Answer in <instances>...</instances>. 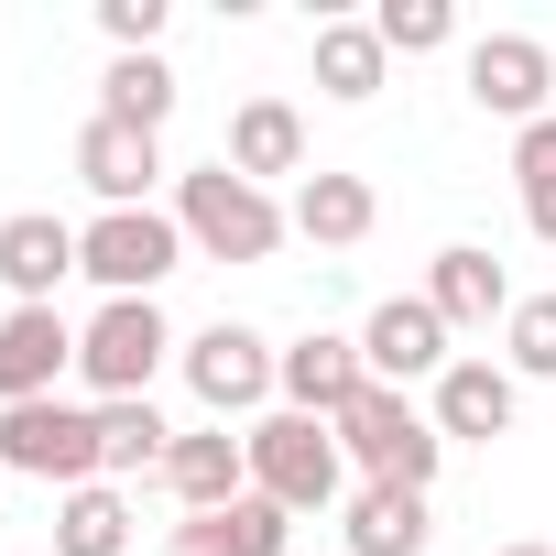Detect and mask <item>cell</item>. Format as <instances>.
I'll use <instances>...</instances> for the list:
<instances>
[{"mask_svg": "<svg viewBox=\"0 0 556 556\" xmlns=\"http://www.w3.org/2000/svg\"><path fill=\"white\" fill-rule=\"evenodd\" d=\"M273 371H285V350H273L262 328H240V317H218V328H197L186 339V382H197V404L229 426V415H251L262 393H273Z\"/></svg>", "mask_w": 556, "mask_h": 556, "instance_id": "52a82bcc", "label": "cell"}, {"mask_svg": "<svg viewBox=\"0 0 556 556\" xmlns=\"http://www.w3.org/2000/svg\"><path fill=\"white\" fill-rule=\"evenodd\" d=\"M218 164L251 175V186H262V175H306V110H295V99H240Z\"/></svg>", "mask_w": 556, "mask_h": 556, "instance_id": "2e32d148", "label": "cell"}, {"mask_svg": "<svg viewBox=\"0 0 556 556\" xmlns=\"http://www.w3.org/2000/svg\"><path fill=\"white\" fill-rule=\"evenodd\" d=\"M361 361H371V382H382V393H404V382H437V371H447V317H437L426 295H393V306H371V328H361Z\"/></svg>", "mask_w": 556, "mask_h": 556, "instance_id": "30bf717a", "label": "cell"}, {"mask_svg": "<svg viewBox=\"0 0 556 556\" xmlns=\"http://www.w3.org/2000/svg\"><path fill=\"white\" fill-rule=\"evenodd\" d=\"M121 545H131V502L110 480H88V491L55 502V556H121Z\"/></svg>", "mask_w": 556, "mask_h": 556, "instance_id": "603a6c76", "label": "cell"}, {"mask_svg": "<svg viewBox=\"0 0 556 556\" xmlns=\"http://www.w3.org/2000/svg\"><path fill=\"white\" fill-rule=\"evenodd\" d=\"M502 371H513V382H556V295H513V317H502Z\"/></svg>", "mask_w": 556, "mask_h": 556, "instance_id": "cb8c5ba5", "label": "cell"}, {"mask_svg": "<svg viewBox=\"0 0 556 556\" xmlns=\"http://www.w3.org/2000/svg\"><path fill=\"white\" fill-rule=\"evenodd\" d=\"M175 262H186L175 207H99V218L77 229V273H88L99 295H153Z\"/></svg>", "mask_w": 556, "mask_h": 556, "instance_id": "5b68a950", "label": "cell"}, {"mask_svg": "<svg viewBox=\"0 0 556 556\" xmlns=\"http://www.w3.org/2000/svg\"><path fill=\"white\" fill-rule=\"evenodd\" d=\"M99 121H131V131L164 142V121H175V66H164V55H121V66L99 77Z\"/></svg>", "mask_w": 556, "mask_h": 556, "instance_id": "44dd1931", "label": "cell"}, {"mask_svg": "<svg viewBox=\"0 0 556 556\" xmlns=\"http://www.w3.org/2000/svg\"><path fill=\"white\" fill-rule=\"evenodd\" d=\"M339 458H361V480H382V491H426L437 458H447V437H437V415H415L404 393L371 382V393L339 415Z\"/></svg>", "mask_w": 556, "mask_h": 556, "instance_id": "277c9868", "label": "cell"}, {"mask_svg": "<svg viewBox=\"0 0 556 556\" xmlns=\"http://www.w3.org/2000/svg\"><path fill=\"white\" fill-rule=\"evenodd\" d=\"M66 273H77V229H66L55 207L0 218V285H12V306H55Z\"/></svg>", "mask_w": 556, "mask_h": 556, "instance_id": "7c38bea8", "label": "cell"}, {"mask_svg": "<svg viewBox=\"0 0 556 556\" xmlns=\"http://www.w3.org/2000/svg\"><path fill=\"white\" fill-rule=\"evenodd\" d=\"M513 175H523V197H556V110L513 131Z\"/></svg>", "mask_w": 556, "mask_h": 556, "instance_id": "4316f807", "label": "cell"}, {"mask_svg": "<svg viewBox=\"0 0 556 556\" xmlns=\"http://www.w3.org/2000/svg\"><path fill=\"white\" fill-rule=\"evenodd\" d=\"M502 556H556V545H502Z\"/></svg>", "mask_w": 556, "mask_h": 556, "instance_id": "f546056e", "label": "cell"}, {"mask_svg": "<svg viewBox=\"0 0 556 556\" xmlns=\"http://www.w3.org/2000/svg\"><path fill=\"white\" fill-rule=\"evenodd\" d=\"M175 229H186V251H207V262H273L295 218L273 207L251 175L207 164V175H175Z\"/></svg>", "mask_w": 556, "mask_h": 556, "instance_id": "6da1fadb", "label": "cell"}, {"mask_svg": "<svg viewBox=\"0 0 556 556\" xmlns=\"http://www.w3.org/2000/svg\"><path fill=\"white\" fill-rule=\"evenodd\" d=\"M469 99L523 131V121H545V99H556V55H545L534 34H480V45H469Z\"/></svg>", "mask_w": 556, "mask_h": 556, "instance_id": "9c48e42d", "label": "cell"}, {"mask_svg": "<svg viewBox=\"0 0 556 556\" xmlns=\"http://www.w3.org/2000/svg\"><path fill=\"white\" fill-rule=\"evenodd\" d=\"M99 23H110V45H121V55H153V34H164V0H99Z\"/></svg>", "mask_w": 556, "mask_h": 556, "instance_id": "83f0119b", "label": "cell"}, {"mask_svg": "<svg viewBox=\"0 0 556 556\" xmlns=\"http://www.w3.org/2000/svg\"><path fill=\"white\" fill-rule=\"evenodd\" d=\"M77 175L99 207H153V175H164V142L131 131V121H88L77 131Z\"/></svg>", "mask_w": 556, "mask_h": 556, "instance_id": "4fadbf2b", "label": "cell"}, {"mask_svg": "<svg viewBox=\"0 0 556 556\" xmlns=\"http://www.w3.org/2000/svg\"><path fill=\"white\" fill-rule=\"evenodd\" d=\"M426 534H437L426 491H382V480L350 491V556H426Z\"/></svg>", "mask_w": 556, "mask_h": 556, "instance_id": "ac0fdd59", "label": "cell"}, {"mask_svg": "<svg viewBox=\"0 0 556 556\" xmlns=\"http://www.w3.org/2000/svg\"><path fill=\"white\" fill-rule=\"evenodd\" d=\"M513 415H523V382L502 371V361H447L437 371V437H513Z\"/></svg>", "mask_w": 556, "mask_h": 556, "instance_id": "5bb4252c", "label": "cell"}, {"mask_svg": "<svg viewBox=\"0 0 556 556\" xmlns=\"http://www.w3.org/2000/svg\"><path fill=\"white\" fill-rule=\"evenodd\" d=\"M66 371H77V328H66L55 306H12V317H0V415H12V404H45Z\"/></svg>", "mask_w": 556, "mask_h": 556, "instance_id": "8fae6325", "label": "cell"}, {"mask_svg": "<svg viewBox=\"0 0 556 556\" xmlns=\"http://www.w3.org/2000/svg\"><path fill=\"white\" fill-rule=\"evenodd\" d=\"M164 350H175V328H164L153 295H110V306L77 328V371H88L99 404H142L153 371H164Z\"/></svg>", "mask_w": 556, "mask_h": 556, "instance_id": "3957f363", "label": "cell"}, {"mask_svg": "<svg viewBox=\"0 0 556 556\" xmlns=\"http://www.w3.org/2000/svg\"><path fill=\"white\" fill-rule=\"evenodd\" d=\"M0 469H23V480H55V491H88L99 480V415L77 404H12L0 415Z\"/></svg>", "mask_w": 556, "mask_h": 556, "instance_id": "8992f818", "label": "cell"}, {"mask_svg": "<svg viewBox=\"0 0 556 556\" xmlns=\"http://www.w3.org/2000/svg\"><path fill=\"white\" fill-rule=\"evenodd\" d=\"M218 523H229V556H285V534H295V513H285V502H262V491H240Z\"/></svg>", "mask_w": 556, "mask_h": 556, "instance_id": "484cf974", "label": "cell"}, {"mask_svg": "<svg viewBox=\"0 0 556 556\" xmlns=\"http://www.w3.org/2000/svg\"><path fill=\"white\" fill-rule=\"evenodd\" d=\"M426 306H437V317H447V339H458V328L513 317V285H502V262H491L480 240H447V251H437V273H426Z\"/></svg>", "mask_w": 556, "mask_h": 556, "instance_id": "e0dca14e", "label": "cell"}, {"mask_svg": "<svg viewBox=\"0 0 556 556\" xmlns=\"http://www.w3.org/2000/svg\"><path fill=\"white\" fill-rule=\"evenodd\" d=\"M164 447H175V426L153 415V393H142V404H99V480L164 469Z\"/></svg>", "mask_w": 556, "mask_h": 556, "instance_id": "7402d4cb", "label": "cell"}, {"mask_svg": "<svg viewBox=\"0 0 556 556\" xmlns=\"http://www.w3.org/2000/svg\"><path fill=\"white\" fill-rule=\"evenodd\" d=\"M382 77H393V55H382V34L371 23H317V88L328 99H382Z\"/></svg>", "mask_w": 556, "mask_h": 556, "instance_id": "ffe728a7", "label": "cell"}, {"mask_svg": "<svg viewBox=\"0 0 556 556\" xmlns=\"http://www.w3.org/2000/svg\"><path fill=\"white\" fill-rule=\"evenodd\" d=\"M371 34H382V55H437V45H458V12L447 0H382Z\"/></svg>", "mask_w": 556, "mask_h": 556, "instance_id": "d4e9b609", "label": "cell"}, {"mask_svg": "<svg viewBox=\"0 0 556 556\" xmlns=\"http://www.w3.org/2000/svg\"><path fill=\"white\" fill-rule=\"evenodd\" d=\"M164 556H229V523H218V513H186V523L164 534Z\"/></svg>", "mask_w": 556, "mask_h": 556, "instance_id": "f1b7e54d", "label": "cell"}, {"mask_svg": "<svg viewBox=\"0 0 556 556\" xmlns=\"http://www.w3.org/2000/svg\"><path fill=\"white\" fill-rule=\"evenodd\" d=\"M164 491H175L186 513H229V502L251 491V447H240L229 426H197V437L164 447Z\"/></svg>", "mask_w": 556, "mask_h": 556, "instance_id": "9a60e30c", "label": "cell"}, {"mask_svg": "<svg viewBox=\"0 0 556 556\" xmlns=\"http://www.w3.org/2000/svg\"><path fill=\"white\" fill-rule=\"evenodd\" d=\"M371 218H382V197H371L361 175H306V186H295V229H306L317 251H361Z\"/></svg>", "mask_w": 556, "mask_h": 556, "instance_id": "d6986e66", "label": "cell"}, {"mask_svg": "<svg viewBox=\"0 0 556 556\" xmlns=\"http://www.w3.org/2000/svg\"><path fill=\"white\" fill-rule=\"evenodd\" d=\"M240 447H251V491H262V502H285V513H328L339 480H350L339 426H317V415H262Z\"/></svg>", "mask_w": 556, "mask_h": 556, "instance_id": "7a4b0ae2", "label": "cell"}, {"mask_svg": "<svg viewBox=\"0 0 556 556\" xmlns=\"http://www.w3.org/2000/svg\"><path fill=\"white\" fill-rule=\"evenodd\" d=\"M273 393H285V415H317V426H339V415L371 393V361H361V339H328V328H306V339L285 350V371H273Z\"/></svg>", "mask_w": 556, "mask_h": 556, "instance_id": "ba28073f", "label": "cell"}]
</instances>
